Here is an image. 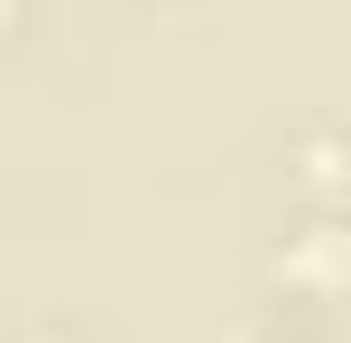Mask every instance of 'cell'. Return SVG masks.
Here are the masks:
<instances>
[{
	"label": "cell",
	"instance_id": "7a4b0ae2",
	"mask_svg": "<svg viewBox=\"0 0 351 343\" xmlns=\"http://www.w3.org/2000/svg\"><path fill=\"white\" fill-rule=\"evenodd\" d=\"M0 16H8V0H0Z\"/></svg>",
	"mask_w": 351,
	"mask_h": 343
},
{
	"label": "cell",
	"instance_id": "6da1fadb",
	"mask_svg": "<svg viewBox=\"0 0 351 343\" xmlns=\"http://www.w3.org/2000/svg\"><path fill=\"white\" fill-rule=\"evenodd\" d=\"M294 278L343 286V278H351V237H343V229H311V237H302V254H294Z\"/></svg>",
	"mask_w": 351,
	"mask_h": 343
}]
</instances>
